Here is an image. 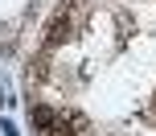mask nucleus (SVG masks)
<instances>
[{"label":"nucleus","mask_w":156,"mask_h":136,"mask_svg":"<svg viewBox=\"0 0 156 136\" xmlns=\"http://www.w3.org/2000/svg\"><path fill=\"white\" fill-rule=\"evenodd\" d=\"M29 116H33V128H37L41 136H54V128H58V120H62V116H58L54 107H45V103L29 107Z\"/></svg>","instance_id":"1"},{"label":"nucleus","mask_w":156,"mask_h":136,"mask_svg":"<svg viewBox=\"0 0 156 136\" xmlns=\"http://www.w3.org/2000/svg\"><path fill=\"white\" fill-rule=\"evenodd\" d=\"M66 37H70V13H58L45 29V46H62Z\"/></svg>","instance_id":"2"}]
</instances>
